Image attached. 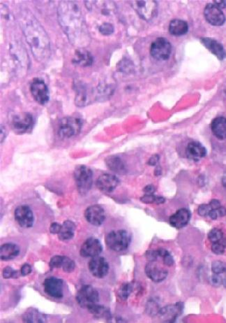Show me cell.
<instances>
[{
	"mask_svg": "<svg viewBox=\"0 0 226 323\" xmlns=\"http://www.w3.org/2000/svg\"><path fill=\"white\" fill-rule=\"evenodd\" d=\"M63 257L62 255H55L51 259L49 262L50 268L51 269L61 268Z\"/></svg>",
	"mask_w": 226,
	"mask_h": 323,
	"instance_id": "f35d334b",
	"label": "cell"
},
{
	"mask_svg": "<svg viewBox=\"0 0 226 323\" xmlns=\"http://www.w3.org/2000/svg\"><path fill=\"white\" fill-rule=\"evenodd\" d=\"M201 42L219 60H223L225 58L226 53L223 45L215 39L206 37L201 39Z\"/></svg>",
	"mask_w": 226,
	"mask_h": 323,
	"instance_id": "7402d4cb",
	"label": "cell"
},
{
	"mask_svg": "<svg viewBox=\"0 0 226 323\" xmlns=\"http://www.w3.org/2000/svg\"><path fill=\"white\" fill-rule=\"evenodd\" d=\"M213 135L217 139L223 140L226 139V118L217 117L213 120L211 124Z\"/></svg>",
	"mask_w": 226,
	"mask_h": 323,
	"instance_id": "d4e9b609",
	"label": "cell"
},
{
	"mask_svg": "<svg viewBox=\"0 0 226 323\" xmlns=\"http://www.w3.org/2000/svg\"><path fill=\"white\" fill-rule=\"evenodd\" d=\"M99 32L104 35H110L114 32V27L110 23H105L99 27Z\"/></svg>",
	"mask_w": 226,
	"mask_h": 323,
	"instance_id": "ab89813d",
	"label": "cell"
},
{
	"mask_svg": "<svg viewBox=\"0 0 226 323\" xmlns=\"http://www.w3.org/2000/svg\"><path fill=\"white\" fill-rule=\"evenodd\" d=\"M30 91L34 99L40 104H46L49 101V92L45 82L40 78H35L30 85Z\"/></svg>",
	"mask_w": 226,
	"mask_h": 323,
	"instance_id": "8fae6325",
	"label": "cell"
},
{
	"mask_svg": "<svg viewBox=\"0 0 226 323\" xmlns=\"http://www.w3.org/2000/svg\"><path fill=\"white\" fill-rule=\"evenodd\" d=\"M225 216H226V208L225 207L220 206L217 207V208H213L211 206V209L210 210L208 217L212 219V220H216L218 218L223 217Z\"/></svg>",
	"mask_w": 226,
	"mask_h": 323,
	"instance_id": "d6a6232c",
	"label": "cell"
},
{
	"mask_svg": "<svg viewBox=\"0 0 226 323\" xmlns=\"http://www.w3.org/2000/svg\"><path fill=\"white\" fill-rule=\"evenodd\" d=\"M77 85L78 94L76 97V103L78 106H83L87 103L88 101V93L87 89L85 85L81 83H76Z\"/></svg>",
	"mask_w": 226,
	"mask_h": 323,
	"instance_id": "4dcf8cb0",
	"label": "cell"
},
{
	"mask_svg": "<svg viewBox=\"0 0 226 323\" xmlns=\"http://www.w3.org/2000/svg\"><path fill=\"white\" fill-rule=\"evenodd\" d=\"M211 209V206L209 204H202L198 207L197 212H198V214L200 217H207L208 215H209V211Z\"/></svg>",
	"mask_w": 226,
	"mask_h": 323,
	"instance_id": "60d3db41",
	"label": "cell"
},
{
	"mask_svg": "<svg viewBox=\"0 0 226 323\" xmlns=\"http://www.w3.org/2000/svg\"><path fill=\"white\" fill-rule=\"evenodd\" d=\"M20 254V248L17 244L7 243L0 248V258L4 261L13 260Z\"/></svg>",
	"mask_w": 226,
	"mask_h": 323,
	"instance_id": "603a6c76",
	"label": "cell"
},
{
	"mask_svg": "<svg viewBox=\"0 0 226 323\" xmlns=\"http://www.w3.org/2000/svg\"><path fill=\"white\" fill-rule=\"evenodd\" d=\"M62 225L59 224L58 223H53L50 226V232L53 235H58L61 230Z\"/></svg>",
	"mask_w": 226,
	"mask_h": 323,
	"instance_id": "bcb514c9",
	"label": "cell"
},
{
	"mask_svg": "<svg viewBox=\"0 0 226 323\" xmlns=\"http://www.w3.org/2000/svg\"><path fill=\"white\" fill-rule=\"evenodd\" d=\"M14 272H15V270H14L10 266H7L4 269L3 272V278H5V279H8V278H13Z\"/></svg>",
	"mask_w": 226,
	"mask_h": 323,
	"instance_id": "f6af8a7d",
	"label": "cell"
},
{
	"mask_svg": "<svg viewBox=\"0 0 226 323\" xmlns=\"http://www.w3.org/2000/svg\"><path fill=\"white\" fill-rule=\"evenodd\" d=\"M85 217L87 222L91 225L99 227L104 223L106 219V213L101 206L92 205L85 210Z\"/></svg>",
	"mask_w": 226,
	"mask_h": 323,
	"instance_id": "2e32d148",
	"label": "cell"
},
{
	"mask_svg": "<svg viewBox=\"0 0 226 323\" xmlns=\"http://www.w3.org/2000/svg\"><path fill=\"white\" fill-rule=\"evenodd\" d=\"M131 242V235L125 230H113L106 237V245L116 252L125 251L129 248Z\"/></svg>",
	"mask_w": 226,
	"mask_h": 323,
	"instance_id": "3957f363",
	"label": "cell"
},
{
	"mask_svg": "<svg viewBox=\"0 0 226 323\" xmlns=\"http://www.w3.org/2000/svg\"><path fill=\"white\" fill-rule=\"evenodd\" d=\"M18 20L34 57L40 63H46L51 57V49L46 30L29 10H21Z\"/></svg>",
	"mask_w": 226,
	"mask_h": 323,
	"instance_id": "7a4b0ae2",
	"label": "cell"
},
{
	"mask_svg": "<svg viewBox=\"0 0 226 323\" xmlns=\"http://www.w3.org/2000/svg\"><path fill=\"white\" fill-rule=\"evenodd\" d=\"M89 270L94 277L103 278L109 272V264L104 257L99 256L92 258L89 262Z\"/></svg>",
	"mask_w": 226,
	"mask_h": 323,
	"instance_id": "4fadbf2b",
	"label": "cell"
},
{
	"mask_svg": "<svg viewBox=\"0 0 226 323\" xmlns=\"http://www.w3.org/2000/svg\"><path fill=\"white\" fill-rule=\"evenodd\" d=\"M211 271L213 274H222L226 272V263L217 260L211 264Z\"/></svg>",
	"mask_w": 226,
	"mask_h": 323,
	"instance_id": "74e56055",
	"label": "cell"
},
{
	"mask_svg": "<svg viewBox=\"0 0 226 323\" xmlns=\"http://www.w3.org/2000/svg\"><path fill=\"white\" fill-rule=\"evenodd\" d=\"M172 46L168 39L159 37L152 42L150 48L151 55L157 60H167L170 58Z\"/></svg>",
	"mask_w": 226,
	"mask_h": 323,
	"instance_id": "ba28073f",
	"label": "cell"
},
{
	"mask_svg": "<svg viewBox=\"0 0 226 323\" xmlns=\"http://www.w3.org/2000/svg\"><path fill=\"white\" fill-rule=\"evenodd\" d=\"M106 165L108 168L115 172L119 173V174L125 172V166L118 157H109L106 160Z\"/></svg>",
	"mask_w": 226,
	"mask_h": 323,
	"instance_id": "f546056e",
	"label": "cell"
},
{
	"mask_svg": "<svg viewBox=\"0 0 226 323\" xmlns=\"http://www.w3.org/2000/svg\"><path fill=\"white\" fill-rule=\"evenodd\" d=\"M94 59L90 52L83 49L76 50L74 58H73V63L76 65L81 66V67H88L92 65Z\"/></svg>",
	"mask_w": 226,
	"mask_h": 323,
	"instance_id": "cb8c5ba5",
	"label": "cell"
},
{
	"mask_svg": "<svg viewBox=\"0 0 226 323\" xmlns=\"http://www.w3.org/2000/svg\"><path fill=\"white\" fill-rule=\"evenodd\" d=\"M163 263L165 265L168 266V267H171V266L174 265V259L173 257L172 256L171 254L170 253L167 252L164 255H163Z\"/></svg>",
	"mask_w": 226,
	"mask_h": 323,
	"instance_id": "ee69618b",
	"label": "cell"
},
{
	"mask_svg": "<svg viewBox=\"0 0 226 323\" xmlns=\"http://www.w3.org/2000/svg\"><path fill=\"white\" fill-rule=\"evenodd\" d=\"M142 202L146 204H152V203H156V204H161L164 202L165 199L163 197H156L153 194H146L141 198Z\"/></svg>",
	"mask_w": 226,
	"mask_h": 323,
	"instance_id": "8d00e7d4",
	"label": "cell"
},
{
	"mask_svg": "<svg viewBox=\"0 0 226 323\" xmlns=\"http://www.w3.org/2000/svg\"><path fill=\"white\" fill-rule=\"evenodd\" d=\"M220 275H221L222 278H223V286L226 288V272Z\"/></svg>",
	"mask_w": 226,
	"mask_h": 323,
	"instance_id": "f907efd6",
	"label": "cell"
},
{
	"mask_svg": "<svg viewBox=\"0 0 226 323\" xmlns=\"http://www.w3.org/2000/svg\"><path fill=\"white\" fill-rule=\"evenodd\" d=\"M210 281L213 286L220 287V285H223V278L220 274H213Z\"/></svg>",
	"mask_w": 226,
	"mask_h": 323,
	"instance_id": "b9f144b4",
	"label": "cell"
},
{
	"mask_svg": "<svg viewBox=\"0 0 226 323\" xmlns=\"http://www.w3.org/2000/svg\"><path fill=\"white\" fill-rule=\"evenodd\" d=\"M207 155V150L200 143L191 142L188 144L186 149V155L190 160L198 161Z\"/></svg>",
	"mask_w": 226,
	"mask_h": 323,
	"instance_id": "44dd1931",
	"label": "cell"
},
{
	"mask_svg": "<svg viewBox=\"0 0 226 323\" xmlns=\"http://www.w3.org/2000/svg\"><path fill=\"white\" fill-rule=\"evenodd\" d=\"M120 181L116 176L110 174L101 175L98 178L97 186L99 190L105 192H111L118 186Z\"/></svg>",
	"mask_w": 226,
	"mask_h": 323,
	"instance_id": "e0dca14e",
	"label": "cell"
},
{
	"mask_svg": "<svg viewBox=\"0 0 226 323\" xmlns=\"http://www.w3.org/2000/svg\"><path fill=\"white\" fill-rule=\"evenodd\" d=\"M133 285L132 283H124L121 286L120 290H119V296L123 300H126L133 292Z\"/></svg>",
	"mask_w": 226,
	"mask_h": 323,
	"instance_id": "1f68e13d",
	"label": "cell"
},
{
	"mask_svg": "<svg viewBox=\"0 0 226 323\" xmlns=\"http://www.w3.org/2000/svg\"><path fill=\"white\" fill-rule=\"evenodd\" d=\"M44 292L50 297L60 299L64 295V282L60 278L51 276L44 282Z\"/></svg>",
	"mask_w": 226,
	"mask_h": 323,
	"instance_id": "7c38bea8",
	"label": "cell"
},
{
	"mask_svg": "<svg viewBox=\"0 0 226 323\" xmlns=\"http://www.w3.org/2000/svg\"><path fill=\"white\" fill-rule=\"evenodd\" d=\"M32 272V267L29 264H25L22 266L21 269V276H26L29 275Z\"/></svg>",
	"mask_w": 226,
	"mask_h": 323,
	"instance_id": "7dc6e473",
	"label": "cell"
},
{
	"mask_svg": "<svg viewBox=\"0 0 226 323\" xmlns=\"http://www.w3.org/2000/svg\"><path fill=\"white\" fill-rule=\"evenodd\" d=\"M154 191H155V187L152 185H147V186H146L145 188H144V192H145L146 194H153Z\"/></svg>",
	"mask_w": 226,
	"mask_h": 323,
	"instance_id": "c3c4849f",
	"label": "cell"
},
{
	"mask_svg": "<svg viewBox=\"0 0 226 323\" xmlns=\"http://www.w3.org/2000/svg\"><path fill=\"white\" fill-rule=\"evenodd\" d=\"M81 120L75 117H65L59 123L58 135L62 139H69L78 135L82 128Z\"/></svg>",
	"mask_w": 226,
	"mask_h": 323,
	"instance_id": "5b68a950",
	"label": "cell"
},
{
	"mask_svg": "<svg viewBox=\"0 0 226 323\" xmlns=\"http://www.w3.org/2000/svg\"><path fill=\"white\" fill-rule=\"evenodd\" d=\"M145 257L149 262H155L159 258L158 250L155 251H148L145 253Z\"/></svg>",
	"mask_w": 226,
	"mask_h": 323,
	"instance_id": "7bdbcfd3",
	"label": "cell"
},
{
	"mask_svg": "<svg viewBox=\"0 0 226 323\" xmlns=\"http://www.w3.org/2000/svg\"><path fill=\"white\" fill-rule=\"evenodd\" d=\"M74 178L78 192L81 194H85L92 186L93 172L87 166L79 165L75 169Z\"/></svg>",
	"mask_w": 226,
	"mask_h": 323,
	"instance_id": "277c9868",
	"label": "cell"
},
{
	"mask_svg": "<svg viewBox=\"0 0 226 323\" xmlns=\"http://www.w3.org/2000/svg\"><path fill=\"white\" fill-rule=\"evenodd\" d=\"M223 238V232L220 229H218V228H213L208 234V239L211 242V244L220 242Z\"/></svg>",
	"mask_w": 226,
	"mask_h": 323,
	"instance_id": "836d02e7",
	"label": "cell"
},
{
	"mask_svg": "<svg viewBox=\"0 0 226 323\" xmlns=\"http://www.w3.org/2000/svg\"><path fill=\"white\" fill-rule=\"evenodd\" d=\"M204 15L209 24L214 26H223L225 22L223 12L216 5L209 4L204 10Z\"/></svg>",
	"mask_w": 226,
	"mask_h": 323,
	"instance_id": "9a60e30c",
	"label": "cell"
},
{
	"mask_svg": "<svg viewBox=\"0 0 226 323\" xmlns=\"http://www.w3.org/2000/svg\"><path fill=\"white\" fill-rule=\"evenodd\" d=\"M76 232V225L71 221H66L62 225L61 230L58 234V238L60 240L65 241L71 240L74 237Z\"/></svg>",
	"mask_w": 226,
	"mask_h": 323,
	"instance_id": "484cf974",
	"label": "cell"
},
{
	"mask_svg": "<svg viewBox=\"0 0 226 323\" xmlns=\"http://www.w3.org/2000/svg\"><path fill=\"white\" fill-rule=\"evenodd\" d=\"M213 3L218 8L223 9L226 7V1H214Z\"/></svg>",
	"mask_w": 226,
	"mask_h": 323,
	"instance_id": "681fc988",
	"label": "cell"
},
{
	"mask_svg": "<svg viewBox=\"0 0 226 323\" xmlns=\"http://www.w3.org/2000/svg\"><path fill=\"white\" fill-rule=\"evenodd\" d=\"M61 268L64 272L71 273L74 272L76 268V264L74 260L67 256L63 257Z\"/></svg>",
	"mask_w": 226,
	"mask_h": 323,
	"instance_id": "e575fe53",
	"label": "cell"
},
{
	"mask_svg": "<svg viewBox=\"0 0 226 323\" xmlns=\"http://www.w3.org/2000/svg\"><path fill=\"white\" fill-rule=\"evenodd\" d=\"M145 273L149 279L155 283L164 281L168 276V272L166 269L161 268L154 262H149L145 267Z\"/></svg>",
	"mask_w": 226,
	"mask_h": 323,
	"instance_id": "d6986e66",
	"label": "cell"
},
{
	"mask_svg": "<svg viewBox=\"0 0 226 323\" xmlns=\"http://www.w3.org/2000/svg\"><path fill=\"white\" fill-rule=\"evenodd\" d=\"M87 310L96 318L110 319V317H111L110 310L107 308L106 307L102 306V305L93 304L89 307Z\"/></svg>",
	"mask_w": 226,
	"mask_h": 323,
	"instance_id": "f1b7e54d",
	"label": "cell"
},
{
	"mask_svg": "<svg viewBox=\"0 0 226 323\" xmlns=\"http://www.w3.org/2000/svg\"><path fill=\"white\" fill-rule=\"evenodd\" d=\"M191 212L187 208H180L170 217V224L176 229H181L187 226L191 219Z\"/></svg>",
	"mask_w": 226,
	"mask_h": 323,
	"instance_id": "ac0fdd59",
	"label": "cell"
},
{
	"mask_svg": "<svg viewBox=\"0 0 226 323\" xmlns=\"http://www.w3.org/2000/svg\"><path fill=\"white\" fill-rule=\"evenodd\" d=\"M33 124V117L28 112H21L14 115L11 121V126L14 133L21 135L27 133Z\"/></svg>",
	"mask_w": 226,
	"mask_h": 323,
	"instance_id": "30bf717a",
	"label": "cell"
},
{
	"mask_svg": "<svg viewBox=\"0 0 226 323\" xmlns=\"http://www.w3.org/2000/svg\"><path fill=\"white\" fill-rule=\"evenodd\" d=\"M133 10L141 19L149 21L154 19L157 14V3L156 1H131Z\"/></svg>",
	"mask_w": 226,
	"mask_h": 323,
	"instance_id": "52a82bcc",
	"label": "cell"
},
{
	"mask_svg": "<svg viewBox=\"0 0 226 323\" xmlns=\"http://www.w3.org/2000/svg\"><path fill=\"white\" fill-rule=\"evenodd\" d=\"M103 246L100 241L94 237L87 239L81 248L80 254L83 258H94L101 254Z\"/></svg>",
	"mask_w": 226,
	"mask_h": 323,
	"instance_id": "5bb4252c",
	"label": "cell"
},
{
	"mask_svg": "<svg viewBox=\"0 0 226 323\" xmlns=\"http://www.w3.org/2000/svg\"><path fill=\"white\" fill-rule=\"evenodd\" d=\"M76 299L80 306L87 309L92 305L99 302V294L92 285H85L78 291Z\"/></svg>",
	"mask_w": 226,
	"mask_h": 323,
	"instance_id": "8992f818",
	"label": "cell"
},
{
	"mask_svg": "<svg viewBox=\"0 0 226 323\" xmlns=\"http://www.w3.org/2000/svg\"><path fill=\"white\" fill-rule=\"evenodd\" d=\"M226 249V238H223L220 242L213 243L211 245V251L216 255H222Z\"/></svg>",
	"mask_w": 226,
	"mask_h": 323,
	"instance_id": "d590c367",
	"label": "cell"
},
{
	"mask_svg": "<svg viewBox=\"0 0 226 323\" xmlns=\"http://www.w3.org/2000/svg\"><path fill=\"white\" fill-rule=\"evenodd\" d=\"M14 218L18 224L25 229L33 228L35 223V215L30 206L20 205L14 210Z\"/></svg>",
	"mask_w": 226,
	"mask_h": 323,
	"instance_id": "9c48e42d",
	"label": "cell"
},
{
	"mask_svg": "<svg viewBox=\"0 0 226 323\" xmlns=\"http://www.w3.org/2000/svg\"><path fill=\"white\" fill-rule=\"evenodd\" d=\"M183 310L182 303L179 302L160 308L158 315L166 322H173L181 313Z\"/></svg>",
	"mask_w": 226,
	"mask_h": 323,
	"instance_id": "ffe728a7",
	"label": "cell"
},
{
	"mask_svg": "<svg viewBox=\"0 0 226 323\" xmlns=\"http://www.w3.org/2000/svg\"><path fill=\"white\" fill-rule=\"evenodd\" d=\"M23 322L28 323H41L46 322V317L36 308H30L23 315Z\"/></svg>",
	"mask_w": 226,
	"mask_h": 323,
	"instance_id": "83f0119b",
	"label": "cell"
},
{
	"mask_svg": "<svg viewBox=\"0 0 226 323\" xmlns=\"http://www.w3.org/2000/svg\"><path fill=\"white\" fill-rule=\"evenodd\" d=\"M188 26L186 21L182 20H172L169 26V32L172 35L181 36L188 33Z\"/></svg>",
	"mask_w": 226,
	"mask_h": 323,
	"instance_id": "4316f807",
	"label": "cell"
},
{
	"mask_svg": "<svg viewBox=\"0 0 226 323\" xmlns=\"http://www.w3.org/2000/svg\"><path fill=\"white\" fill-rule=\"evenodd\" d=\"M58 22L71 44L80 49L88 46L90 34L81 8L73 1H62L58 9Z\"/></svg>",
	"mask_w": 226,
	"mask_h": 323,
	"instance_id": "6da1fadb",
	"label": "cell"
}]
</instances>
